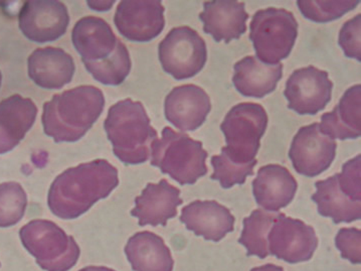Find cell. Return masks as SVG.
I'll list each match as a JSON object with an SVG mask.
<instances>
[{"mask_svg":"<svg viewBox=\"0 0 361 271\" xmlns=\"http://www.w3.org/2000/svg\"><path fill=\"white\" fill-rule=\"evenodd\" d=\"M320 131L331 139H355L361 136V85L350 87L331 112L321 116Z\"/></svg>","mask_w":361,"mask_h":271,"instance_id":"603a6c76","label":"cell"},{"mask_svg":"<svg viewBox=\"0 0 361 271\" xmlns=\"http://www.w3.org/2000/svg\"><path fill=\"white\" fill-rule=\"evenodd\" d=\"M0 266H1V263H0Z\"/></svg>","mask_w":361,"mask_h":271,"instance_id":"d590c367","label":"cell"},{"mask_svg":"<svg viewBox=\"0 0 361 271\" xmlns=\"http://www.w3.org/2000/svg\"><path fill=\"white\" fill-rule=\"evenodd\" d=\"M72 42L87 71L99 83L118 86L128 77L131 71L128 49L102 18H81L73 28Z\"/></svg>","mask_w":361,"mask_h":271,"instance_id":"7a4b0ae2","label":"cell"},{"mask_svg":"<svg viewBox=\"0 0 361 271\" xmlns=\"http://www.w3.org/2000/svg\"><path fill=\"white\" fill-rule=\"evenodd\" d=\"M298 23L291 11L268 7L257 11L250 25V40L261 62L275 65L291 54L298 37Z\"/></svg>","mask_w":361,"mask_h":271,"instance_id":"52a82bcc","label":"cell"},{"mask_svg":"<svg viewBox=\"0 0 361 271\" xmlns=\"http://www.w3.org/2000/svg\"><path fill=\"white\" fill-rule=\"evenodd\" d=\"M125 254L134 271H172L174 260L164 240L154 233L143 231L130 237Z\"/></svg>","mask_w":361,"mask_h":271,"instance_id":"cb8c5ba5","label":"cell"},{"mask_svg":"<svg viewBox=\"0 0 361 271\" xmlns=\"http://www.w3.org/2000/svg\"><path fill=\"white\" fill-rule=\"evenodd\" d=\"M1 81H2V75H1V72H0V87H1Z\"/></svg>","mask_w":361,"mask_h":271,"instance_id":"e575fe53","label":"cell"},{"mask_svg":"<svg viewBox=\"0 0 361 271\" xmlns=\"http://www.w3.org/2000/svg\"><path fill=\"white\" fill-rule=\"evenodd\" d=\"M332 89L327 72L308 66L294 71L287 80L284 96L289 109L299 115H316L331 100Z\"/></svg>","mask_w":361,"mask_h":271,"instance_id":"8fae6325","label":"cell"},{"mask_svg":"<svg viewBox=\"0 0 361 271\" xmlns=\"http://www.w3.org/2000/svg\"><path fill=\"white\" fill-rule=\"evenodd\" d=\"M186 229L207 241L219 242L235 229V217L230 210L216 201L190 203L179 217Z\"/></svg>","mask_w":361,"mask_h":271,"instance_id":"e0dca14e","label":"cell"},{"mask_svg":"<svg viewBox=\"0 0 361 271\" xmlns=\"http://www.w3.org/2000/svg\"><path fill=\"white\" fill-rule=\"evenodd\" d=\"M268 121V114L262 105L240 103L233 106L221 124L226 143L221 152L237 164L256 159Z\"/></svg>","mask_w":361,"mask_h":271,"instance_id":"ba28073f","label":"cell"},{"mask_svg":"<svg viewBox=\"0 0 361 271\" xmlns=\"http://www.w3.org/2000/svg\"><path fill=\"white\" fill-rule=\"evenodd\" d=\"M360 2V0H298L297 6L302 16L307 20L325 23L339 20L344 14L353 11Z\"/></svg>","mask_w":361,"mask_h":271,"instance_id":"83f0119b","label":"cell"},{"mask_svg":"<svg viewBox=\"0 0 361 271\" xmlns=\"http://www.w3.org/2000/svg\"><path fill=\"white\" fill-rule=\"evenodd\" d=\"M279 213H269L263 209L254 210L251 215L244 219V228L239 243L247 249V256L264 259L270 255L268 234Z\"/></svg>","mask_w":361,"mask_h":271,"instance_id":"484cf974","label":"cell"},{"mask_svg":"<svg viewBox=\"0 0 361 271\" xmlns=\"http://www.w3.org/2000/svg\"><path fill=\"white\" fill-rule=\"evenodd\" d=\"M28 76L41 88L59 90L74 77V59L63 49L39 48L27 60Z\"/></svg>","mask_w":361,"mask_h":271,"instance_id":"ffe728a7","label":"cell"},{"mask_svg":"<svg viewBox=\"0 0 361 271\" xmlns=\"http://www.w3.org/2000/svg\"><path fill=\"white\" fill-rule=\"evenodd\" d=\"M79 271H116L114 270H111L109 267H106V266H87V267L82 268Z\"/></svg>","mask_w":361,"mask_h":271,"instance_id":"836d02e7","label":"cell"},{"mask_svg":"<svg viewBox=\"0 0 361 271\" xmlns=\"http://www.w3.org/2000/svg\"><path fill=\"white\" fill-rule=\"evenodd\" d=\"M27 207V195L20 183L9 181L0 185V227L20 222Z\"/></svg>","mask_w":361,"mask_h":271,"instance_id":"4316f807","label":"cell"},{"mask_svg":"<svg viewBox=\"0 0 361 271\" xmlns=\"http://www.w3.org/2000/svg\"><path fill=\"white\" fill-rule=\"evenodd\" d=\"M113 153L127 166L144 164L150 157L151 145L158 138L142 103L131 99L118 101L104 122Z\"/></svg>","mask_w":361,"mask_h":271,"instance_id":"277c9868","label":"cell"},{"mask_svg":"<svg viewBox=\"0 0 361 271\" xmlns=\"http://www.w3.org/2000/svg\"><path fill=\"white\" fill-rule=\"evenodd\" d=\"M337 176L342 192L353 201L361 202V155L345 162Z\"/></svg>","mask_w":361,"mask_h":271,"instance_id":"f546056e","label":"cell"},{"mask_svg":"<svg viewBox=\"0 0 361 271\" xmlns=\"http://www.w3.org/2000/svg\"><path fill=\"white\" fill-rule=\"evenodd\" d=\"M20 237L42 270L68 271L79 260L81 251L74 237L51 221H30L20 230Z\"/></svg>","mask_w":361,"mask_h":271,"instance_id":"8992f818","label":"cell"},{"mask_svg":"<svg viewBox=\"0 0 361 271\" xmlns=\"http://www.w3.org/2000/svg\"><path fill=\"white\" fill-rule=\"evenodd\" d=\"M251 271H284L283 267L275 265H265L254 267Z\"/></svg>","mask_w":361,"mask_h":271,"instance_id":"d6a6232c","label":"cell"},{"mask_svg":"<svg viewBox=\"0 0 361 271\" xmlns=\"http://www.w3.org/2000/svg\"><path fill=\"white\" fill-rule=\"evenodd\" d=\"M344 55L361 62V14L346 21L342 25L338 39Z\"/></svg>","mask_w":361,"mask_h":271,"instance_id":"4dcf8cb0","label":"cell"},{"mask_svg":"<svg viewBox=\"0 0 361 271\" xmlns=\"http://www.w3.org/2000/svg\"><path fill=\"white\" fill-rule=\"evenodd\" d=\"M200 18L204 23L205 34L212 35L216 42L225 41L230 44L245 34L249 13L245 11V2L212 0L204 2Z\"/></svg>","mask_w":361,"mask_h":271,"instance_id":"ac0fdd59","label":"cell"},{"mask_svg":"<svg viewBox=\"0 0 361 271\" xmlns=\"http://www.w3.org/2000/svg\"><path fill=\"white\" fill-rule=\"evenodd\" d=\"M313 202L321 216L331 218L334 224L351 223L361 218V202L349 199L339 187L337 174L315 183Z\"/></svg>","mask_w":361,"mask_h":271,"instance_id":"d4e9b609","label":"cell"},{"mask_svg":"<svg viewBox=\"0 0 361 271\" xmlns=\"http://www.w3.org/2000/svg\"><path fill=\"white\" fill-rule=\"evenodd\" d=\"M282 77V64L269 65L255 56H245L233 66V86L245 97H265L276 90Z\"/></svg>","mask_w":361,"mask_h":271,"instance_id":"7402d4cb","label":"cell"},{"mask_svg":"<svg viewBox=\"0 0 361 271\" xmlns=\"http://www.w3.org/2000/svg\"><path fill=\"white\" fill-rule=\"evenodd\" d=\"M164 11L160 0H123L115 13V25L129 41L150 42L164 30Z\"/></svg>","mask_w":361,"mask_h":271,"instance_id":"5bb4252c","label":"cell"},{"mask_svg":"<svg viewBox=\"0 0 361 271\" xmlns=\"http://www.w3.org/2000/svg\"><path fill=\"white\" fill-rule=\"evenodd\" d=\"M336 148L335 140L321 133L319 124L315 122L299 129L292 141L289 157L297 173L314 178L331 167Z\"/></svg>","mask_w":361,"mask_h":271,"instance_id":"7c38bea8","label":"cell"},{"mask_svg":"<svg viewBox=\"0 0 361 271\" xmlns=\"http://www.w3.org/2000/svg\"><path fill=\"white\" fill-rule=\"evenodd\" d=\"M104 106L103 92L89 85L56 94L44 104V133L56 143H75L92 128L102 114Z\"/></svg>","mask_w":361,"mask_h":271,"instance_id":"3957f363","label":"cell"},{"mask_svg":"<svg viewBox=\"0 0 361 271\" xmlns=\"http://www.w3.org/2000/svg\"><path fill=\"white\" fill-rule=\"evenodd\" d=\"M183 203L180 190L164 179L157 183H147L141 195L136 197L135 208L130 214L138 219L141 227L146 225L165 227L169 219L178 215V207Z\"/></svg>","mask_w":361,"mask_h":271,"instance_id":"2e32d148","label":"cell"},{"mask_svg":"<svg viewBox=\"0 0 361 271\" xmlns=\"http://www.w3.org/2000/svg\"><path fill=\"white\" fill-rule=\"evenodd\" d=\"M211 110V98L197 85L176 87L165 98V119L181 131H197Z\"/></svg>","mask_w":361,"mask_h":271,"instance_id":"9a60e30c","label":"cell"},{"mask_svg":"<svg viewBox=\"0 0 361 271\" xmlns=\"http://www.w3.org/2000/svg\"><path fill=\"white\" fill-rule=\"evenodd\" d=\"M335 245L341 258L353 265L361 263V231L356 228H341L335 237Z\"/></svg>","mask_w":361,"mask_h":271,"instance_id":"1f68e13d","label":"cell"},{"mask_svg":"<svg viewBox=\"0 0 361 271\" xmlns=\"http://www.w3.org/2000/svg\"><path fill=\"white\" fill-rule=\"evenodd\" d=\"M298 183L285 167L268 164L259 169L252 181V194L267 212H278L293 201Z\"/></svg>","mask_w":361,"mask_h":271,"instance_id":"d6986e66","label":"cell"},{"mask_svg":"<svg viewBox=\"0 0 361 271\" xmlns=\"http://www.w3.org/2000/svg\"><path fill=\"white\" fill-rule=\"evenodd\" d=\"M70 25L68 8L56 0H32L21 7L20 30L30 41L44 44L55 42L67 32Z\"/></svg>","mask_w":361,"mask_h":271,"instance_id":"4fadbf2b","label":"cell"},{"mask_svg":"<svg viewBox=\"0 0 361 271\" xmlns=\"http://www.w3.org/2000/svg\"><path fill=\"white\" fill-rule=\"evenodd\" d=\"M317 246L318 238L312 226L285 214L279 213L269 231L270 255L290 265L310 260Z\"/></svg>","mask_w":361,"mask_h":271,"instance_id":"30bf717a","label":"cell"},{"mask_svg":"<svg viewBox=\"0 0 361 271\" xmlns=\"http://www.w3.org/2000/svg\"><path fill=\"white\" fill-rule=\"evenodd\" d=\"M207 157L202 143L171 127H165L161 138L155 139L151 145V166L158 167L181 186L193 185L207 174Z\"/></svg>","mask_w":361,"mask_h":271,"instance_id":"5b68a950","label":"cell"},{"mask_svg":"<svg viewBox=\"0 0 361 271\" xmlns=\"http://www.w3.org/2000/svg\"><path fill=\"white\" fill-rule=\"evenodd\" d=\"M37 115L34 101L18 94L0 102V155L11 152L20 145L34 126Z\"/></svg>","mask_w":361,"mask_h":271,"instance_id":"44dd1931","label":"cell"},{"mask_svg":"<svg viewBox=\"0 0 361 271\" xmlns=\"http://www.w3.org/2000/svg\"><path fill=\"white\" fill-rule=\"evenodd\" d=\"M258 160L254 159L249 164H237L226 157L225 153L214 155L211 164L214 167L212 180L218 181L223 188H231L235 185H244L247 176L254 174V169Z\"/></svg>","mask_w":361,"mask_h":271,"instance_id":"f1b7e54d","label":"cell"},{"mask_svg":"<svg viewBox=\"0 0 361 271\" xmlns=\"http://www.w3.org/2000/svg\"><path fill=\"white\" fill-rule=\"evenodd\" d=\"M162 69L176 80L197 75L205 66L207 49L204 40L190 27L173 28L158 48Z\"/></svg>","mask_w":361,"mask_h":271,"instance_id":"9c48e42d","label":"cell"},{"mask_svg":"<svg viewBox=\"0 0 361 271\" xmlns=\"http://www.w3.org/2000/svg\"><path fill=\"white\" fill-rule=\"evenodd\" d=\"M118 185L117 169L109 162H85L56 176L49 191V208L63 220L79 218L97 202L106 199Z\"/></svg>","mask_w":361,"mask_h":271,"instance_id":"6da1fadb","label":"cell"}]
</instances>
